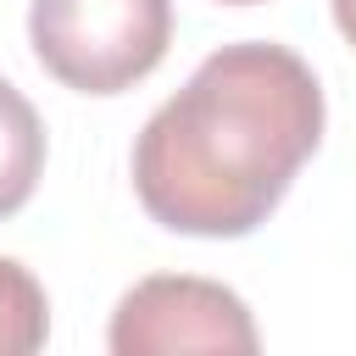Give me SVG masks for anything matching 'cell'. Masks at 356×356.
I'll return each mask as SVG.
<instances>
[{
  "mask_svg": "<svg viewBox=\"0 0 356 356\" xmlns=\"http://www.w3.org/2000/svg\"><path fill=\"white\" fill-rule=\"evenodd\" d=\"M323 139L312 67L267 39L211 50L134 139L139 206L195 239H239L273 217Z\"/></svg>",
  "mask_w": 356,
  "mask_h": 356,
  "instance_id": "1",
  "label": "cell"
},
{
  "mask_svg": "<svg viewBox=\"0 0 356 356\" xmlns=\"http://www.w3.org/2000/svg\"><path fill=\"white\" fill-rule=\"evenodd\" d=\"M28 44L39 67L78 95H122L161 67L172 0H33Z\"/></svg>",
  "mask_w": 356,
  "mask_h": 356,
  "instance_id": "2",
  "label": "cell"
},
{
  "mask_svg": "<svg viewBox=\"0 0 356 356\" xmlns=\"http://www.w3.org/2000/svg\"><path fill=\"white\" fill-rule=\"evenodd\" d=\"M106 345L117 356H172V350L250 356L261 339H256L250 306L228 284L189 278V273H156V278H139L117 300Z\"/></svg>",
  "mask_w": 356,
  "mask_h": 356,
  "instance_id": "3",
  "label": "cell"
},
{
  "mask_svg": "<svg viewBox=\"0 0 356 356\" xmlns=\"http://www.w3.org/2000/svg\"><path fill=\"white\" fill-rule=\"evenodd\" d=\"M44 172V122L33 100L0 78V217L22 211Z\"/></svg>",
  "mask_w": 356,
  "mask_h": 356,
  "instance_id": "4",
  "label": "cell"
},
{
  "mask_svg": "<svg viewBox=\"0 0 356 356\" xmlns=\"http://www.w3.org/2000/svg\"><path fill=\"white\" fill-rule=\"evenodd\" d=\"M50 334V300L39 289V278L0 256V356H33Z\"/></svg>",
  "mask_w": 356,
  "mask_h": 356,
  "instance_id": "5",
  "label": "cell"
},
{
  "mask_svg": "<svg viewBox=\"0 0 356 356\" xmlns=\"http://www.w3.org/2000/svg\"><path fill=\"white\" fill-rule=\"evenodd\" d=\"M334 22H339V33H345V44L356 50V0H334Z\"/></svg>",
  "mask_w": 356,
  "mask_h": 356,
  "instance_id": "6",
  "label": "cell"
},
{
  "mask_svg": "<svg viewBox=\"0 0 356 356\" xmlns=\"http://www.w3.org/2000/svg\"><path fill=\"white\" fill-rule=\"evenodd\" d=\"M222 6H256V0H222Z\"/></svg>",
  "mask_w": 356,
  "mask_h": 356,
  "instance_id": "7",
  "label": "cell"
}]
</instances>
